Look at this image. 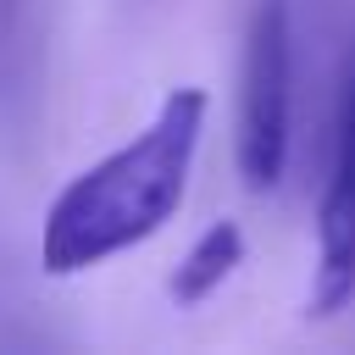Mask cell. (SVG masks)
Listing matches in <instances>:
<instances>
[{"mask_svg":"<svg viewBox=\"0 0 355 355\" xmlns=\"http://www.w3.org/2000/svg\"><path fill=\"white\" fill-rule=\"evenodd\" d=\"M205 111H211L205 89L178 83V89H166L155 116L122 150L83 166L44 211L39 266L50 277H72V272H89V266L155 239L189 194Z\"/></svg>","mask_w":355,"mask_h":355,"instance_id":"cell-1","label":"cell"},{"mask_svg":"<svg viewBox=\"0 0 355 355\" xmlns=\"http://www.w3.org/2000/svg\"><path fill=\"white\" fill-rule=\"evenodd\" d=\"M288 122H294V28L288 0H255L239 55V122L233 161L244 189L266 194L288 172Z\"/></svg>","mask_w":355,"mask_h":355,"instance_id":"cell-2","label":"cell"},{"mask_svg":"<svg viewBox=\"0 0 355 355\" xmlns=\"http://www.w3.org/2000/svg\"><path fill=\"white\" fill-rule=\"evenodd\" d=\"M355 300V55L344 67L327 183L316 200V266H311V316H338Z\"/></svg>","mask_w":355,"mask_h":355,"instance_id":"cell-3","label":"cell"},{"mask_svg":"<svg viewBox=\"0 0 355 355\" xmlns=\"http://www.w3.org/2000/svg\"><path fill=\"white\" fill-rule=\"evenodd\" d=\"M239 266H244V227L222 216V222H211V227L183 250V261H178L172 277H166V294H172V305H205Z\"/></svg>","mask_w":355,"mask_h":355,"instance_id":"cell-4","label":"cell"}]
</instances>
